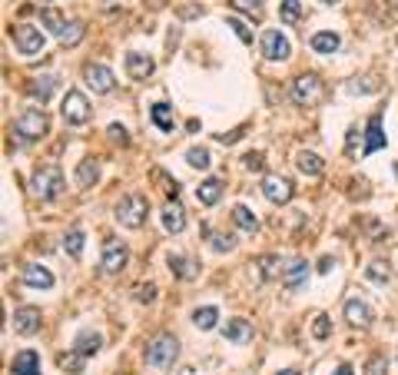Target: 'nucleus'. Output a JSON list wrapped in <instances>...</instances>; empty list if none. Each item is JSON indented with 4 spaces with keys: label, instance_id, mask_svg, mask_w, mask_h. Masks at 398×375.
I'll return each mask as SVG.
<instances>
[{
    "label": "nucleus",
    "instance_id": "1",
    "mask_svg": "<svg viewBox=\"0 0 398 375\" xmlns=\"http://www.w3.org/2000/svg\"><path fill=\"white\" fill-rule=\"evenodd\" d=\"M146 216H150V203H146V196L130 193V196H123V199L116 203V220H120V226H126V229H139V226L146 222Z\"/></svg>",
    "mask_w": 398,
    "mask_h": 375
},
{
    "label": "nucleus",
    "instance_id": "2",
    "mask_svg": "<svg viewBox=\"0 0 398 375\" xmlns=\"http://www.w3.org/2000/svg\"><path fill=\"white\" fill-rule=\"evenodd\" d=\"M179 355V342H176V335H156L150 346H146V365H153V369H169L173 362H176Z\"/></svg>",
    "mask_w": 398,
    "mask_h": 375
},
{
    "label": "nucleus",
    "instance_id": "3",
    "mask_svg": "<svg viewBox=\"0 0 398 375\" xmlns=\"http://www.w3.org/2000/svg\"><path fill=\"white\" fill-rule=\"evenodd\" d=\"M47 130H50V120H47V113L37 110V107H27L14 123V133L20 139H40V137H47Z\"/></svg>",
    "mask_w": 398,
    "mask_h": 375
},
{
    "label": "nucleus",
    "instance_id": "4",
    "mask_svg": "<svg viewBox=\"0 0 398 375\" xmlns=\"http://www.w3.org/2000/svg\"><path fill=\"white\" fill-rule=\"evenodd\" d=\"M292 100H296L299 107H316L319 100H322V80H319L316 73L296 77V80H292Z\"/></svg>",
    "mask_w": 398,
    "mask_h": 375
},
{
    "label": "nucleus",
    "instance_id": "5",
    "mask_svg": "<svg viewBox=\"0 0 398 375\" xmlns=\"http://www.w3.org/2000/svg\"><path fill=\"white\" fill-rule=\"evenodd\" d=\"M60 190H63L60 167H40L33 173V193L40 196V199H54V196H60Z\"/></svg>",
    "mask_w": 398,
    "mask_h": 375
},
{
    "label": "nucleus",
    "instance_id": "6",
    "mask_svg": "<svg viewBox=\"0 0 398 375\" xmlns=\"http://www.w3.org/2000/svg\"><path fill=\"white\" fill-rule=\"evenodd\" d=\"M60 113H63V120H67L70 126H83L90 120V103H86V97H83L80 90H70L67 97H63Z\"/></svg>",
    "mask_w": 398,
    "mask_h": 375
},
{
    "label": "nucleus",
    "instance_id": "7",
    "mask_svg": "<svg viewBox=\"0 0 398 375\" xmlns=\"http://www.w3.org/2000/svg\"><path fill=\"white\" fill-rule=\"evenodd\" d=\"M14 40H17V50L24 56H33L43 50V30L33 27V24H20L14 30Z\"/></svg>",
    "mask_w": 398,
    "mask_h": 375
},
{
    "label": "nucleus",
    "instance_id": "8",
    "mask_svg": "<svg viewBox=\"0 0 398 375\" xmlns=\"http://www.w3.org/2000/svg\"><path fill=\"white\" fill-rule=\"evenodd\" d=\"M262 196H266L269 203H289V199L296 196V186H292L286 176H266V180H262Z\"/></svg>",
    "mask_w": 398,
    "mask_h": 375
},
{
    "label": "nucleus",
    "instance_id": "9",
    "mask_svg": "<svg viewBox=\"0 0 398 375\" xmlns=\"http://www.w3.org/2000/svg\"><path fill=\"white\" fill-rule=\"evenodd\" d=\"M262 56H266V60H286L289 54H292V47H289V40L286 37H282V33H279V30H266V33H262Z\"/></svg>",
    "mask_w": 398,
    "mask_h": 375
},
{
    "label": "nucleus",
    "instance_id": "10",
    "mask_svg": "<svg viewBox=\"0 0 398 375\" xmlns=\"http://www.w3.org/2000/svg\"><path fill=\"white\" fill-rule=\"evenodd\" d=\"M83 73H86V86H90L93 93H110L113 86H116V80H113V70L103 67V63H90Z\"/></svg>",
    "mask_w": 398,
    "mask_h": 375
},
{
    "label": "nucleus",
    "instance_id": "11",
    "mask_svg": "<svg viewBox=\"0 0 398 375\" xmlns=\"http://www.w3.org/2000/svg\"><path fill=\"white\" fill-rule=\"evenodd\" d=\"M126 259H130V252H126L123 243H116V239H107V246H103V259H100L103 273H120V269L126 266Z\"/></svg>",
    "mask_w": 398,
    "mask_h": 375
},
{
    "label": "nucleus",
    "instance_id": "12",
    "mask_svg": "<svg viewBox=\"0 0 398 375\" xmlns=\"http://www.w3.org/2000/svg\"><path fill=\"white\" fill-rule=\"evenodd\" d=\"M40 309H33V306H24V309H17L14 312V329L20 335H33V332H40Z\"/></svg>",
    "mask_w": 398,
    "mask_h": 375
},
{
    "label": "nucleus",
    "instance_id": "13",
    "mask_svg": "<svg viewBox=\"0 0 398 375\" xmlns=\"http://www.w3.org/2000/svg\"><path fill=\"white\" fill-rule=\"evenodd\" d=\"M153 70H156V63H153L146 54H126V73L133 77V80H146V77H153Z\"/></svg>",
    "mask_w": 398,
    "mask_h": 375
},
{
    "label": "nucleus",
    "instance_id": "14",
    "mask_svg": "<svg viewBox=\"0 0 398 375\" xmlns=\"http://www.w3.org/2000/svg\"><path fill=\"white\" fill-rule=\"evenodd\" d=\"M10 372H17V375H40V355H37L33 349H27V352L14 355V362H10Z\"/></svg>",
    "mask_w": 398,
    "mask_h": 375
},
{
    "label": "nucleus",
    "instance_id": "15",
    "mask_svg": "<svg viewBox=\"0 0 398 375\" xmlns=\"http://www.w3.org/2000/svg\"><path fill=\"white\" fill-rule=\"evenodd\" d=\"M24 282L33 286V289H50V286H54V273L37 263H30V266H24Z\"/></svg>",
    "mask_w": 398,
    "mask_h": 375
},
{
    "label": "nucleus",
    "instance_id": "16",
    "mask_svg": "<svg viewBox=\"0 0 398 375\" xmlns=\"http://www.w3.org/2000/svg\"><path fill=\"white\" fill-rule=\"evenodd\" d=\"M345 319L352 322V326H358V329H369L372 309L365 306V303H358V299H349V303H345Z\"/></svg>",
    "mask_w": 398,
    "mask_h": 375
},
{
    "label": "nucleus",
    "instance_id": "17",
    "mask_svg": "<svg viewBox=\"0 0 398 375\" xmlns=\"http://www.w3.org/2000/svg\"><path fill=\"white\" fill-rule=\"evenodd\" d=\"M305 276H309V263L305 259H296V263H289V269H286V276H282V282H286V289H299L305 282Z\"/></svg>",
    "mask_w": 398,
    "mask_h": 375
},
{
    "label": "nucleus",
    "instance_id": "18",
    "mask_svg": "<svg viewBox=\"0 0 398 375\" xmlns=\"http://www.w3.org/2000/svg\"><path fill=\"white\" fill-rule=\"evenodd\" d=\"M220 196H222V180H206V183H199V190H196V199L203 206H216Z\"/></svg>",
    "mask_w": 398,
    "mask_h": 375
},
{
    "label": "nucleus",
    "instance_id": "19",
    "mask_svg": "<svg viewBox=\"0 0 398 375\" xmlns=\"http://www.w3.org/2000/svg\"><path fill=\"white\" fill-rule=\"evenodd\" d=\"M233 222L243 229V233H249V236L259 233V220H256V213L249 206H233Z\"/></svg>",
    "mask_w": 398,
    "mask_h": 375
},
{
    "label": "nucleus",
    "instance_id": "20",
    "mask_svg": "<svg viewBox=\"0 0 398 375\" xmlns=\"http://www.w3.org/2000/svg\"><path fill=\"white\" fill-rule=\"evenodd\" d=\"M30 97L33 100H40V103H47V100L54 97V90H56V77H37V80H30Z\"/></svg>",
    "mask_w": 398,
    "mask_h": 375
},
{
    "label": "nucleus",
    "instance_id": "21",
    "mask_svg": "<svg viewBox=\"0 0 398 375\" xmlns=\"http://www.w3.org/2000/svg\"><path fill=\"white\" fill-rule=\"evenodd\" d=\"M312 50H316V54H335V50H339V33H332V30H322V33H312Z\"/></svg>",
    "mask_w": 398,
    "mask_h": 375
},
{
    "label": "nucleus",
    "instance_id": "22",
    "mask_svg": "<svg viewBox=\"0 0 398 375\" xmlns=\"http://www.w3.org/2000/svg\"><path fill=\"white\" fill-rule=\"evenodd\" d=\"M385 146V133H382V116L375 113L369 120V137H365V153H375Z\"/></svg>",
    "mask_w": 398,
    "mask_h": 375
},
{
    "label": "nucleus",
    "instance_id": "23",
    "mask_svg": "<svg viewBox=\"0 0 398 375\" xmlns=\"http://www.w3.org/2000/svg\"><path fill=\"white\" fill-rule=\"evenodd\" d=\"M163 229L166 233H183V229H186V216H183V209H179L176 203H169V206L163 209Z\"/></svg>",
    "mask_w": 398,
    "mask_h": 375
},
{
    "label": "nucleus",
    "instance_id": "24",
    "mask_svg": "<svg viewBox=\"0 0 398 375\" xmlns=\"http://www.w3.org/2000/svg\"><path fill=\"white\" fill-rule=\"evenodd\" d=\"M226 339L236 342V346H246L249 339H252V326H249L246 319H233L229 326H226Z\"/></svg>",
    "mask_w": 398,
    "mask_h": 375
},
{
    "label": "nucleus",
    "instance_id": "25",
    "mask_svg": "<svg viewBox=\"0 0 398 375\" xmlns=\"http://www.w3.org/2000/svg\"><path fill=\"white\" fill-rule=\"evenodd\" d=\"M296 167H299V173H305V176H319V173L326 169V163H322V160H319L316 153L303 150V153L296 156Z\"/></svg>",
    "mask_w": 398,
    "mask_h": 375
},
{
    "label": "nucleus",
    "instance_id": "26",
    "mask_svg": "<svg viewBox=\"0 0 398 375\" xmlns=\"http://www.w3.org/2000/svg\"><path fill=\"white\" fill-rule=\"evenodd\" d=\"M96 180H100V160L90 156V160H83L80 167H77V183L80 186H93Z\"/></svg>",
    "mask_w": 398,
    "mask_h": 375
},
{
    "label": "nucleus",
    "instance_id": "27",
    "mask_svg": "<svg viewBox=\"0 0 398 375\" xmlns=\"http://www.w3.org/2000/svg\"><path fill=\"white\" fill-rule=\"evenodd\" d=\"M166 263H169V273H176L179 279H196V273H199V269H196V263H192V259H186V256H169Z\"/></svg>",
    "mask_w": 398,
    "mask_h": 375
},
{
    "label": "nucleus",
    "instance_id": "28",
    "mask_svg": "<svg viewBox=\"0 0 398 375\" xmlns=\"http://www.w3.org/2000/svg\"><path fill=\"white\" fill-rule=\"evenodd\" d=\"M100 346H103L100 332H80L77 335V342H73V349H77L80 355H93V352H100Z\"/></svg>",
    "mask_w": 398,
    "mask_h": 375
},
{
    "label": "nucleus",
    "instance_id": "29",
    "mask_svg": "<svg viewBox=\"0 0 398 375\" xmlns=\"http://www.w3.org/2000/svg\"><path fill=\"white\" fill-rule=\"evenodd\" d=\"M56 40L63 43V47H77V43L83 40V24H77V20H67V24H63V30L56 33Z\"/></svg>",
    "mask_w": 398,
    "mask_h": 375
},
{
    "label": "nucleus",
    "instance_id": "30",
    "mask_svg": "<svg viewBox=\"0 0 398 375\" xmlns=\"http://www.w3.org/2000/svg\"><path fill=\"white\" fill-rule=\"evenodd\" d=\"M153 123L160 126L163 133H173V110H169V103H153Z\"/></svg>",
    "mask_w": 398,
    "mask_h": 375
},
{
    "label": "nucleus",
    "instance_id": "31",
    "mask_svg": "<svg viewBox=\"0 0 398 375\" xmlns=\"http://www.w3.org/2000/svg\"><path fill=\"white\" fill-rule=\"evenodd\" d=\"M233 3V10H243L246 17H252V20H262V0H229Z\"/></svg>",
    "mask_w": 398,
    "mask_h": 375
},
{
    "label": "nucleus",
    "instance_id": "32",
    "mask_svg": "<svg viewBox=\"0 0 398 375\" xmlns=\"http://www.w3.org/2000/svg\"><path fill=\"white\" fill-rule=\"evenodd\" d=\"M279 17H282L286 24H299V20H303V3H299V0H282Z\"/></svg>",
    "mask_w": 398,
    "mask_h": 375
},
{
    "label": "nucleus",
    "instance_id": "33",
    "mask_svg": "<svg viewBox=\"0 0 398 375\" xmlns=\"http://www.w3.org/2000/svg\"><path fill=\"white\" fill-rule=\"evenodd\" d=\"M186 163H190V167H196V169H209V163H213V160H209L206 146H192V150H186Z\"/></svg>",
    "mask_w": 398,
    "mask_h": 375
},
{
    "label": "nucleus",
    "instance_id": "34",
    "mask_svg": "<svg viewBox=\"0 0 398 375\" xmlns=\"http://www.w3.org/2000/svg\"><path fill=\"white\" fill-rule=\"evenodd\" d=\"M63 250H67L73 259H80L83 256V233L80 229H70L67 236H63Z\"/></svg>",
    "mask_w": 398,
    "mask_h": 375
},
{
    "label": "nucleus",
    "instance_id": "35",
    "mask_svg": "<svg viewBox=\"0 0 398 375\" xmlns=\"http://www.w3.org/2000/svg\"><path fill=\"white\" fill-rule=\"evenodd\" d=\"M216 319H220V312H216L213 306L196 309V312H192V322H196L199 329H213V326H216Z\"/></svg>",
    "mask_w": 398,
    "mask_h": 375
},
{
    "label": "nucleus",
    "instance_id": "36",
    "mask_svg": "<svg viewBox=\"0 0 398 375\" xmlns=\"http://www.w3.org/2000/svg\"><path fill=\"white\" fill-rule=\"evenodd\" d=\"M40 24H43L47 30H54V33H60L67 20H63V14H56V10H40Z\"/></svg>",
    "mask_w": 398,
    "mask_h": 375
},
{
    "label": "nucleus",
    "instance_id": "37",
    "mask_svg": "<svg viewBox=\"0 0 398 375\" xmlns=\"http://www.w3.org/2000/svg\"><path fill=\"white\" fill-rule=\"evenodd\" d=\"M365 273H369V279H372V282H378V286H388V282H392V276H388L385 263H372Z\"/></svg>",
    "mask_w": 398,
    "mask_h": 375
},
{
    "label": "nucleus",
    "instance_id": "38",
    "mask_svg": "<svg viewBox=\"0 0 398 375\" xmlns=\"http://www.w3.org/2000/svg\"><path fill=\"white\" fill-rule=\"evenodd\" d=\"M153 180H156V183H163V190H166L169 196H173V199L179 196V183L173 180V176H166L163 169H153Z\"/></svg>",
    "mask_w": 398,
    "mask_h": 375
},
{
    "label": "nucleus",
    "instance_id": "39",
    "mask_svg": "<svg viewBox=\"0 0 398 375\" xmlns=\"http://www.w3.org/2000/svg\"><path fill=\"white\" fill-rule=\"evenodd\" d=\"M83 359H86V355H80V352L73 349L70 355H60V365H63L67 372H80V369H83Z\"/></svg>",
    "mask_w": 398,
    "mask_h": 375
},
{
    "label": "nucleus",
    "instance_id": "40",
    "mask_svg": "<svg viewBox=\"0 0 398 375\" xmlns=\"http://www.w3.org/2000/svg\"><path fill=\"white\" fill-rule=\"evenodd\" d=\"M226 27H233V30H236V37H239L243 43H252V30H249L246 24L239 20V17H229V20H226Z\"/></svg>",
    "mask_w": 398,
    "mask_h": 375
},
{
    "label": "nucleus",
    "instance_id": "41",
    "mask_svg": "<svg viewBox=\"0 0 398 375\" xmlns=\"http://www.w3.org/2000/svg\"><path fill=\"white\" fill-rule=\"evenodd\" d=\"M312 335H316V339H329V335H332L329 316H316V326H312Z\"/></svg>",
    "mask_w": 398,
    "mask_h": 375
},
{
    "label": "nucleus",
    "instance_id": "42",
    "mask_svg": "<svg viewBox=\"0 0 398 375\" xmlns=\"http://www.w3.org/2000/svg\"><path fill=\"white\" fill-rule=\"evenodd\" d=\"M209 246H213L216 252H229V250L236 246V243H233V236H222V233H213V243H209Z\"/></svg>",
    "mask_w": 398,
    "mask_h": 375
},
{
    "label": "nucleus",
    "instance_id": "43",
    "mask_svg": "<svg viewBox=\"0 0 398 375\" xmlns=\"http://www.w3.org/2000/svg\"><path fill=\"white\" fill-rule=\"evenodd\" d=\"M259 266H262V279H273V276H279V269H275V266H279V259H275V256H262V259H259Z\"/></svg>",
    "mask_w": 398,
    "mask_h": 375
},
{
    "label": "nucleus",
    "instance_id": "44",
    "mask_svg": "<svg viewBox=\"0 0 398 375\" xmlns=\"http://www.w3.org/2000/svg\"><path fill=\"white\" fill-rule=\"evenodd\" d=\"M385 369H388L385 355H372V359H369V369H365V375H385Z\"/></svg>",
    "mask_w": 398,
    "mask_h": 375
},
{
    "label": "nucleus",
    "instance_id": "45",
    "mask_svg": "<svg viewBox=\"0 0 398 375\" xmlns=\"http://www.w3.org/2000/svg\"><path fill=\"white\" fill-rule=\"evenodd\" d=\"M243 163H246V169H252V173H259V169L266 167L262 153H246V156H243Z\"/></svg>",
    "mask_w": 398,
    "mask_h": 375
},
{
    "label": "nucleus",
    "instance_id": "46",
    "mask_svg": "<svg viewBox=\"0 0 398 375\" xmlns=\"http://www.w3.org/2000/svg\"><path fill=\"white\" fill-rule=\"evenodd\" d=\"M137 299H139V303H153V299H156V286H153V282H146V286H139Z\"/></svg>",
    "mask_w": 398,
    "mask_h": 375
},
{
    "label": "nucleus",
    "instance_id": "47",
    "mask_svg": "<svg viewBox=\"0 0 398 375\" xmlns=\"http://www.w3.org/2000/svg\"><path fill=\"white\" fill-rule=\"evenodd\" d=\"M352 93H372V90H378V84H349Z\"/></svg>",
    "mask_w": 398,
    "mask_h": 375
},
{
    "label": "nucleus",
    "instance_id": "48",
    "mask_svg": "<svg viewBox=\"0 0 398 375\" xmlns=\"http://www.w3.org/2000/svg\"><path fill=\"white\" fill-rule=\"evenodd\" d=\"M110 139H116V143H126V130H123V126L113 123V126H110Z\"/></svg>",
    "mask_w": 398,
    "mask_h": 375
},
{
    "label": "nucleus",
    "instance_id": "49",
    "mask_svg": "<svg viewBox=\"0 0 398 375\" xmlns=\"http://www.w3.org/2000/svg\"><path fill=\"white\" fill-rule=\"evenodd\" d=\"M239 137H243V130H233V133H220L216 139H220V143H236Z\"/></svg>",
    "mask_w": 398,
    "mask_h": 375
},
{
    "label": "nucleus",
    "instance_id": "50",
    "mask_svg": "<svg viewBox=\"0 0 398 375\" xmlns=\"http://www.w3.org/2000/svg\"><path fill=\"white\" fill-rule=\"evenodd\" d=\"M335 375H352V369H349V365H339V369H335Z\"/></svg>",
    "mask_w": 398,
    "mask_h": 375
},
{
    "label": "nucleus",
    "instance_id": "51",
    "mask_svg": "<svg viewBox=\"0 0 398 375\" xmlns=\"http://www.w3.org/2000/svg\"><path fill=\"white\" fill-rule=\"evenodd\" d=\"M279 375H299V372H296V369H286V372H279Z\"/></svg>",
    "mask_w": 398,
    "mask_h": 375
},
{
    "label": "nucleus",
    "instance_id": "52",
    "mask_svg": "<svg viewBox=\"0 0 398 375\" xmlns=\"http://www.w3.org/2000/svg\"><path fill=\"white\" fill-rule=\"evenodd\" d=\"M388 7H392V10H398V0H388Z\"/></svg>",
    "mask_w": 398,
    "mask_h": 375
},
{
    "label": "nucleus",
    "instance_id": "53",
    "mask_svg": "<svg viewBox=\"0 0 398 375\" xmlns=\"http://www.w3.org/2000/svg\"><path fill=\"white\" fill-rule=\"evenodd\" d=\"M322 3H339V0H322Z\"/></svg>",
    "mask_w": 398,
    "mask_h": 375
}]
</instances>
